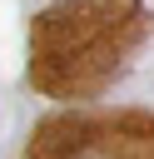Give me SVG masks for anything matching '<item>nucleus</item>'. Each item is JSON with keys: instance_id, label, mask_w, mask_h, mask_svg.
Instances as JSON below:
<instances>
[{"instance_id": "f257e3e1", "label": "nucleus", "mask_w": 154, "mask_h": 159, "mask_svg": "<svg viewBox=\"0 0 154 159\" xmlns=\"http://www.w3.org/2000/svg\"><path fill=\"white\" fill-rule=\"evenodd\" d=\"M144 40L139 0H60L30 25V80L45 94H94Z\"/></svg>"}, {"instance_id": "f03ea898", "label": "nucleus", "mask_w": 154, "mask_h": 159, "mask_svg": "<svg viewBox=\"0 0 154 159\" xmlns=\"http://www.w3.org/2000/svg\"><path fill=\"white\" fill-rule=\"evenodd\" d=\"M25 159H154V114H55Z\"/></svg>"}]
</instances>
